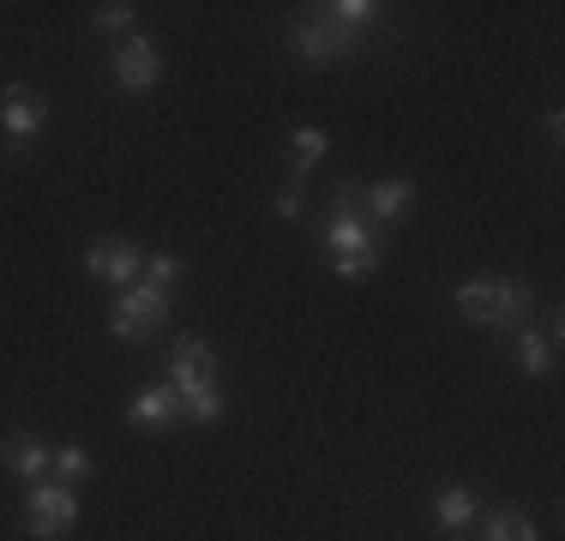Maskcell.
<instances>
[{
	"label": "cell",
	"instance_id": "1",
	"mask_svg": "<svg viewBox=\"0 0 565 541\" xmlns=\"http://www.w3.org/2000/svg\"><path fill=\"white\" fill-rule=\"evenodd\" d=\"M331 205H338V211H331V223H326V265L338 270L343 283L373 277L385 253H380V235H373V223L361 216V187L343 181Z\"/></svg>",
	"mask_w": 565,
	"mask_h": 541
},
{
	"label": "cell",
	"instance_id": "2",
	"mask_svg": "<svg viewBox=\"0 0 565 541\" xmlns=\"http://www.w3.org/2000/svg\"><path fill=\"white\" fill-rule=\"evenodd\" d=\"M451 307H457V319H469V325L523 331L535 295H530V283H518V277H469V283H457V289H451Z\"/></svg>",
	"mask_w": 565,
	"mask_h": 541
},
{
	"label": "cell",
	"instance_id": "3",
	"mask_svg": "<svg viewBox=\"0 0 565 541\" xmlns=\"http://www.w3.org/2000/svg\"><path fill=\"white\" fill-rule=\"evenodd\" d=\"M169 391L181 397V415L199 427H211L223 415V397H217V361H211V343L199 337H181L169 356Z\"/></svg>",
	"mask_w": 565,
	"mask_h": 541
},
{
	"label": "cell",
	"instance_id": "4",
	"mask_svg": "<svg viewBox=\"0 0 565 541\" xmlns=\"http://www.w3.org/2000/svg\"><path fill=\"white\" fill-rule=\"evenodd\" d=\"M361 43H367V36H349L343 24H331L326 7H307L301 19H295V31H289V49H295V61H301V66H338Z\"/></svg>",
	"mask_w": 565,
	"mask_h": 541
},
{
	"label": "cell",
	"instance_id": "5",
	"mask_svg": "<svg viewBox=\"0 0 565 541\" xmlns=\"http://www.w3.org/2000/svg\"><path fill=\"white\" fill-rule=\"evenodd\" d=\"M43 132H49V97L43 91H31V85L0 91V139H7L12 157H24Z\"/></svg>",
	"mask_w": 565,
	"mask_h": 541
},
{
	"label": "cell",
	"instance_id": "6",
	"mask_svg": "<svg viewBox=\"0 0 565 541\" xmlns=\"http://www.w3.org/2000/svg\"><path fill=\"white\" fill-rule=\"evenodd\" d=\"M163 319H169V295L151 289V283H132V289H120L115 307H109V331L120 337V343H139V337H151Z\"/></svg>",
	"mask_w": 565,
	"mask_h": 541
},
{
	"label": "cell",
	"instance_id": "7",
	"mask_svg": "<svg viewBox=\"0 0 565 541\" xmlns=\"http://www.w3.org/2000/svg\"><path fill=\"white\" fill-rule=\"evenodd\" d=\"M24 523H31L36 541H55L78 523V494L61 481H31V494H24Z\"/></svg>",
	"mask_w": 565,
	"mask_h": 541
},
{
	"label": "cell",
	"instance_id": "8",
	"mask_svg": "<svg viewBox=\"0 0 565 541\" xmlns=\"http://www.w3.org/2000/svg\"><path fill=\"white\" fill-rule=\"evenodd\" d=\"M109 73H115V85L127 91V97H145V91H151L157 78H163V49H157L151 36H139V31H132L127 43L115 49Z\"/></svg>",
	"mask_w": 565,
	"mask_h": 541
},
{
	"label": "cell",
	"instance_id": "9",
	"mask_svg": "<svg viewBox=\"0 0 565 541\" xmlns=\"http://www.w3.org/2000/svg\"><path fill=\"white\" fill-rule=\"evenodd\" d=\"M85 270H90V277H103V283H115V289H132L139 270H145V253L132 247L127 235H97L85 247Z\"/></svg>",
	"mask_w": 565,
	"mask_h": 541
},
{
	"label": "cell",
	"instance_id": "10",
	"mask_svg": "<svg viewBox=\"0 0 565 541\" xmlns=\"http://www.w3.org/2000/svg\"><path fill=\"white\" fill-rule=\"evenodd\" d=\"M49 457H55V445H49L43 433H31V427H19V433L0 439V464H7L19 481H36L49 469Z\"/></svg>",
	"mask_w": 565,
	"mask_h": 541
},
{
	"label": "cell",
	"instance_id": "11",
	"mask_svg": "<svg viewBox=\"0 0 565 541\" xmlns=\"http://www.w3.org/2000/svg\"><path fill=\"white\" fill-rule=\"evenodd\" d=\"M174 415H181V397H174L169 385H139V391L127 397V422H132V427H151V433H157V427H169Z\"/></svg>",
	"mask_w": 565,
	"mask_h": 541
},
{
	"label": "cell",
	"instance_id": "12",
	"mask_svg": "<svg viewBox=\"0 0 565 541\" xmlns=\"http://www.w3.org/2000/svg\"><path fill=\"white\" fill-rule=\"evenodd\" d=\"M415 181H373V187H361V205H367L380 223H403V216L415 211Z\"/></svg>",
	"mask_w": 565,
	"mask_h": 541
},
{
	"label": "cell",
	"instance_id": "13",
	"mask_svg": "<svg viewBox=\"0 0 565 541\" xmlns=\"http://www.w3.org/2000/svg\"><path fill=\"white\" fill-rule=\"evenodd\" d=\"M434 518H439V530H469V523H476V494H469V487H439L434 494Z\"/></svg>",
	"mask_w": 565,
	"mask_h": 541
},
{
	"label": "cell",
	"instance_id": "14",
	"mask_svg": "<svg viewBox=\"0 0 565 541\" xmlns=\"http://www.w3.org/2000/svg\"><path fill=\"white\" fill-rule=\"evenodd\" d=\"M511 361H518V373L542 379L547 368H554V343H547L542 331H518V343H511Z\"/></svg>",
	"mask_w": 565,
	"mask_h": 541
},
{
	"label": "cell",
	"instance_id": "15",
	"mask_svg": "<svg viewBox=\"0 0 565 541\" xmlns=\"http://www.w3.org/2000/svg\"><path fill=\"white\" fill-rule=\"evenodd\" d=\"M380 12H385V7H373V0H331L326 19H331V24H343L349 36H367L373 24H380Z\"/></svg>",
	"mask_w": 565,
	"mask_h": 541
},
{
	"label": "cell",
	"instance_id": "16",
	"mask_svg": "<svg viewBox=\"0 0 565 541\" xmlns=\"http://www.w3.org/2000/svg\"><path fill=\"white\" fill-rule=\"evenodd\" d=\"M481 541H542L535 535V523H530V511H493L488 518V530H481Z\"/></svg>",
	"mask_w": 565,
	"mask_h": 541
},
{
	"label": "cell",
	"instance_id": "17",
	"mask_svg": "<svg viewBox=\"0 0 565 541\" xmlns=\"http://www.w3.org/2000/svg\"><path fill=\"white\" fill-rule=\"evenodd\" d=\"M289 145H295V169L307 174L319 157L331 151V132H326V127H295V132H289Z\"/></svg>",
	"mask_w": 565,
	"mask_h": 541
},
{
	"label": "cell",
	"instance_id": "18",
	"mask_svg": "<svg viewBox=\"0 0 565 541\" xmlns=\"http://www.w3.org/2000/svg\"><path fill=\"white\" fill-rule=\"evenodd\" d=\"M49 464H55L61 487H78V481L90 476V469H97V464H90V452H85V445H55V457H49Z\"/></svg>",
	"mask_w": 565,
	"mask_h": 541
},
{
	"label": "cell",
	"instance_id": "19",
	"mask_svg": "<svg viewBox=\"0 0 565 541\" xmlns=\"http://www.w3.org/2000/svg\"><path fill=\"white\" fill-rule=\"evenodd\" d=\"M145 283H151V289H174V283H181V259H174V253H145V270H139Z\"/></svg>",
	"mask_w": 565,
	"mask_h": 541
},
{
	"label": "cell",
	"instance_id": "20",
	"mask_svg": "<svg viewBox=\"0 0 565 541\" xmlns=\"http://www.w3.org/2000/svg\"><path fill=\"white\" fill-rule=\"evenodd\" d=\"M132 12H139V7L115 0V7H97V12H90V24H97V31H127V24H132Z\"/></svg>",
	"mask_w": 565,
	"mask_h": 541
},
{
	"label": "cell",
	"instance_id": "21",
	"mask_svg": "<svg viewBox=\"0 0 565 541\" xmlns=\"http://www.w3.org/2000/svg\"><path fill=\"white\" fill-rule=\"evenodd\" d=\"M271 211L282 216V223H295V216H301V181H289V187H277V199H271Z\"/></svg>",
	"mask_w": 565,
	"mask_h": 541
}]
</instances>
